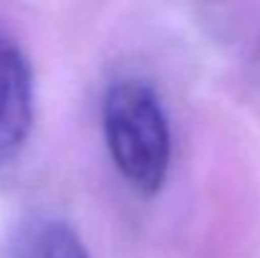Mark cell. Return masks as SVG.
Here are the masks:
<instances>
[{
  "label": "cell",
  "instance_id": "cell-1",
  "mask_svg": "<svg viewBox=\"0 0 260 258\" xmlns=\"http://www.w3.org/2000/svg\"><path fill=\"white\" fill-rule=\"evenodd\" d=\"M104 134L114 165L144 195L162 190L170 172V122L159 94L142 79H121L104 96Z\"/></svg>",
  "mask_w": 260,
  "mask_h": 258
},
{
  "label": "cell",
  "instance_id": "cell-2",
  "mask_svg": "<svg viewBox=\"0 0 260 258\" xmlns=\"http://www.w3.org/2000/svg\"><path fill=\"white\" fill-rule=\"evenodd\" d=\"M33 127V74L20 46L0 31V165L20 155Z\"/></svg>",
  "mask_w": 260,
  "mask_h": 258
},
{
  "label": "cell",
  "instance_id": "cell-3",
  "mask_svg": "<svg viewBox=\"0 0 260 258\" xmlns=\"http://www.w3.org/2000/svg\"><path fill=\"white\" fill-rule=\"evenodd\" d=\"M15 258H88V251L66 220L38 218L18 233Z\"/></svg>",
  "mask_w": 260,
  "mask_h": 258
}]
</instances>
